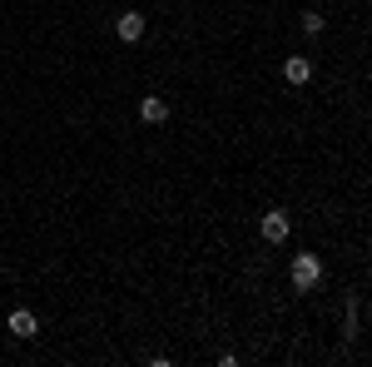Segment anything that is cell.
<instances>
[{
  "instance_id": "4",
  "label": "cell",
  "mask_w": 372,
  "mask_h": 367,
  "mask_svg": "<svg viewBox=\"0 0 372 367\" xmlns=\"http://www.w3.org/2000/svg\"><path fill=\"white\" fill-rule=\"evenodd\" d=\"M263 238H268V243H283V238H288V213H283V208L263 213Z\"/></svg>"
},
{
  "instance_id": "5",
  "label": "cell",
  "mask_w": 372,
  "mask_h": 367,
  "mask_svg": "<svg viewBox=\"0 0 372 367\" xmlns=\"http://www.w3.org/2000/svg\"><path fill=\"white\" fill-rule=\"evenodd\" d=\"M119 40H144V15H119Z\"/></svg>"
},
{
  "instance_id": "2",
  "label": "cell",
  "mask_w": 372,
  "mask_h": 367,
  "mask_svg": "<svg viewBox=\"0 0 372 367\" xmlns=\"http://www.w3.org/2000/svg\"><path fill=\"white\" fill-rule=\"evenodd\" d=\"M283 75H288V85H308V80H313V60H308V55H288Z\"/></svg>"
},
{
  "instance_id": "6",
  "label": "cell",
  "mask_w": 372,
  "mask_h": 367,
  "mask_svg": "<svg viewBox=\"0 0 372 367\" xmlns=\"http://www.w3.org/2000/svg\"><path fill=\"white\" fill-rule=\"evenodd\" d=\"M10 333H15V338H35V313H25V308L10 313Z\"/></svg>"
},
{
  "instance_id": "1",
  "label": "cell",
  "mask_w": 372,
  "mask_h": 367,
  "mask_svg": "<svg viewBox=\"0 0 372 367\" xmlns=\"http://www.w3.org/2000/svg\"><path fill=\"white\" fill-rule=\"evenodd\" d=\"M318 278H323V263H318V253H298V258H293V288H303V293H308Z\"/></svg>"
},
{
  "instance_id": "7",
  "label": "cell",
  "mask_w": 372,
  "mask_h": 367,
  "mask_svg": "<svg viewBox=\"0 0 372 367\" xmlns=\"http://www.w3.org/2000/svg\"><path fill=\"white\" fill-rule=\"evenodd\" d=\"M323 25H328V20H323L318 10H308V15H303V30H308V35H323Z\"/></svg>"
},
{
  "instance_id": "3",
  "label": "cell",
  "mask_w": 372,
  "mask_h": 367,
  "mask_svg": "<svg viewBox=\"0 0 372 367\" xmlns=\"http://www.w3.org/2000/svg\"><path fill=\"white\" fill-rule=\"evenodd\" d=\"M139 119H144V124H164V119H169V104H164L159 94H144V99H139Z\"/></svg>"
}]
</instances>
